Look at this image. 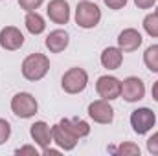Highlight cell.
<instances>
[{
    "mask_svg": "<svg viewBox=\"0 0 158 156\" xmlns=\"http://www.w3.org/2000/svg\"><path fill=\"white\" fill-rule=\"evenodd\" d=\"M151 94H153V99L158 103V81L153 84V90H151Z\"/></svg>",
    "mask_w": 158,
    "mask_h": 156,
    "instance_id": "28",
    "label": "cell"
},
{
    "mask_svg": "<svg viewBox=\"0 0 158 156\" xmlns=\"http://www.w3.org/2000/svg\"><path fill=\"white\" fill-rule=\"evenodd\" d=\"M24 44V35L19 28L15 26H6L0 30V46L4 50H9V51H15L19 50L20 46Z\"/></svg>",
    "mask_w": 158,
    "mask_h": 156,
    "instance_id": "9",
    "label": "cell"
},
{
    "mask_svg": "<svg viewBox=\"0 0 158 156\" xmlns=\"http://www.w3.org/2000/svg\"><path fill=\"white\" fill-rule=\"evenodd\" d=\"M50 70V59L44 53H31L22 63V76L28 81H40Z\"/></svg>",
    "mask_w": 158,
    "mask_h": 156,
    "instance_id": "1",
    "label": "cell"
},
{
    "mask_svg": "<svg viewBox=\"0 0 158 156\" xmlns=\"http://www.w3.org/2000/svg\"><path fill=\"white\" fill-rule=\"evenodd\" d=\"M88 116L96 123L107 125V123H112V119H114V109L110 107V103L107 99H98L88 105Z\"/></svg>",
    "mask_w": 158,
    "mask_h": 156,
    "instance_id": "8",
    "label": "cell"
},
{
    "mask_svg": "<svg viewBox=\"0 0 158 156\" xmlns=\"http://www.w3.org/2000/svg\"><path fill=\"white\" fill-rule=\"evenodd\" d=\"M42 2H44V0H19V6L28 13V11H35L37 7H40Z\"/></svg>",
    "mask_w": 158,
    "mask_h": 156,
    "instance_id": "22",
    "label": "cell"
},
{
    "mask_svg": "<svg viewBox=\"0 0 158 156\" xmlns=\"http://www.w3.org/2000/svg\"><path fill=\"white\" fill-rule=\"evenodd\" d=\"M48 17L55 24H66L70 20V6L66 0H52L46 9Z\"/></svg>",
    "mask_w": 158,
    "mask_h": 156,
    "instance_id": "10",
    "label": "cell"
},
{
    "mask_svg": "<svg viewBox=\"0 0 158 156\" xmlns=\"http://www.w3.org/2000/svg\"><path fill=\"white\" fill-rule=\"evenodd\" d=\"M110 151H114L116 154H123V156H136L140 154V147L138 145H134V143H121L118 149H110Z\"/></svg>",
    "mask_w": 158,
    "mask_h": 156,
    "instance_id": "20",
    "label": "cell"
},
{
    "mask_svg": "<svg viewBox=\"0 0 158 156\" xmlns=\"http://www.w3.org/2000/svg\"><path fill=\"white\" fill-rule=\"evenodd\" d=\"M70 42V37L64 30H53L48 37H46V48L52 51V53H61L66 50Z\"/></svg>",
    "mask_w": 158,
    "mask_h": 156,
    "instance_id": "14",
    "label": "cell"
},
{
    "mask_svg": "<svg viewBox=\"0 0 158 156\" xmlns=\"http://www.w3.org/2000/svg\"><path fill=\"white\" fill-rule=\"evenodd\" d=\"M105 6L109 9H121L127 6V0H105Z\"/></svg>",
    "mask_w": 158,
    "mask_h": 156,
    "instance_id": "25",
    "label": "cell"
},
{
    "mask_svg": "<svg viewBox=\"0 0 158 156\" xmlns=\"http://www.w3.org/2000/svg\"><path fill=\"white\" fill-rule=\"evenodd\" d=\"M96 92L99 94L101 99L112 101L121 96V81L112 76H101L96 83Z\"/></svg>",
    "mask_w": 158,
    "mask_h": 156,
    "instance_id": "6",
    "label": "cell"
},
{
    "mask_svg": "<svg viewBox=\"0 0 158 156\" xmlns=\"http://www.w3.org/2000/svg\"><path fill=\"white\" fill-rule=\"evenodd\" d=\"M155 2L156 0H134V4L138 6V9H149V7H153Z\"/></svg>",
    "mask_w": 158,
    "mask_h": 156,
    "instance_id": "26",
    "label": "cell"
},
{
    "mask_svg": "<svg viewBox=\"0 0 158 156\" xmlns=\"http://www.w3.org/2000/svg\"><path fill=\"white\" fill-rule=\"evenodd\" d=\"M121 63H123V51H121V48H114V46H109V48H105L103 50V53H101V64H103V68H107V70H118L119 66H121Z\"/></svg>",
    "mask_w": 158,
    "mask_h": 156,
    "instance_id": "15",
    "label": "cell"
},
{
    "mask_svg": "<svg viewBox=\"0 0 158 156\" xmlns=\"http://www.w3.org/2000/svg\"><path fill=\"white\" fill-rule=\"evenodd\" d=\"M143 30L147 31V35L151 37H158V15L151 13L143 18Z\"/></svg>",
    "mask_w": 158,
    "mask_h": 156,
    "instance_id": "19",
    "label": "cell"
},
{
    "mask_svg": "<svg viewBox=\"0 0 158 156\" xmlns=\"http://www.w3.org/2000/svg\"><path fill=\"white\" fill-rule=\"evenodd\" d=\"M99 20H101V9L94 2L83 0V2L77 4V7H76V22H77L79 28L92 30V28H96L99 24Z\"/></svg>",
    "mask_w": 158,
    "mask_h": 156,
    "instance_id": "2",
    "label": "cell"
},
{
    "mask_svg": "<svg viewBox=\"0 0 158 156\" xmlns=\"http://www.w3.org/2000/svg\"><path fill=\"white\" fill-rule=\"evenodd\" d=\"M52 136H53V142H55L63 151H72L79 142V138H76L70 130H66L61 123H57V125L52 127Z\"/></svg>",
    "mask_w": 158,
    "mask_h": 156,
    "instance_id": "11",
    "label": "cell"
},
{
    "mask_svg": "<svg viewBox=\"0 0 158 156\" xmlns=\"http://www.w3.org/2000/svg\"><path fill=\"white\" fill-rule=\"evenodd\" d=\"M11 110H13L15 116L22 117V119H28V117H31V116L37 114L39 103H37V99H35L31 94H28V92H19V94H15L13 99H11Z\"/></svg>",
    "mask_w": 158,
    "mask_h": 156,
    "instance_id": "3",
    "label": "cell"
},
{
    "mask_svg": "<svg viewBox=\"0 0 158 156\" xmlns=\"http://www.w3.org/2000/svg\"><path fill=\"white\" fill-rule=\"evenodd\" d=\"M143 63L145 66L151 70V72H156L158 74V44H153L145 50L143 53Z\"/></svg>",
    "mask_w": 158,
    "mask_h": 156,
    "instance_id": "18",
    "label": "cell"
},
{
    "mask_svg": "<svg viewBox=\"0 0 158 156\" xmlns=\"http://www.w3.org/2000/svg\"><path fill=\"white\" fill-rule=\"evenodd\" d=\"M142 35L138 30L134 28H127L118 35V46L121 48V51H134L142 46Z\"/></svg>",
    "mask_w": 158,
    "mask_h": 156,
    "instance_id": "13",
    "label": "cell"
},
{
    "mask_svg": "<svg viewBox=\"0 0 158 156\" xmlns=\"http://www.w3.org/2000/svg\"><path fill=\"white\" fill-rule=\"evenodd\" d=\"M86 83H88V74L83 70V68H70L68 72H64V76L61 79V86L66 94H79L86 88Z\"/></svg>",
    "mask_w": 158,
    "mask_h": 156,
    "instance_id": "4",
    "label": "cell"
},
{
    "mask_svg": "<svg viewBox=\"0 0 158 156\" xmlns=\"http://www.w3.org/2000/svg\"><path fill=\"white\" fill-rule=\"evenodd\" d=\"M15 154H19V156H39V151H37L33 145H24V147L17 149Z\"/></svg>",
    "mask_w": 158,
    "mask_h": 156,
    "instance_id": "23",
    "label": "cell"
},
{
    "mask_svg": "<svg viewBox=\"0 0 158 156\" xmlns=\"http://www.w3.org/2000/svg\"><path fill=\"white\" fill-rule=\"evenodd\" d=\"M156 15H158V7H156Z\"/></svg>",
    "mask_w": 158,
    "mask_h": 156,
    "instance_id": "29",
    "label": "cell"
},
{
    "mask_svg": "<svg viewBox=\"0 0 158 156\" xmlns=\"http://www.w3.org/2000/svg\"><path fill=\"white\" fill-rule=\"evenodd\" d=\"M9 136H11V125H9L6 119L0 117V145L6 143V142L9 140Z\"/></svg>",
    "mask_w": 158,
    "mask_h": 156,
    "instance_id": "21",
    "label": "cell"
},
{
    "mask_svg": "<svg viewBox=\"0 0 158 156\" xmlns=\"http://www.w3.org/2000/svg\"><path fill=\"white\" fill-rule=\"evenodd\" d=\"M147 151L151 154H158V132H155L149 140H147Z\"/></svg>",
    "mask_w": 158,
    "mask_h": 156,
    "instance_id": "24",
    "label": "cell"
},
{
    "mask_svg": "<svg viewBox=\"0 0 158 156\" xmlns=\"http://www.w3.org/2000/svg\"><path fill=\"white\" fill-rule=\"evenodd\" d=\"M66 130H70L76 138H85L90 134V125L85 121V119H79V117H72V119H61L59 121Z\"/></svg>",
    "mask_w": 158,
    "mask_h": 156,
    "instance_id": "16",
    "label": "cell"
},
{
    "mask_svg": "<svg viewBox=\"0 0 158 156\" xmlns=\"http://www.w3.org/2000/svg\"><path fill=\"white\" fill-rule=\"evenodd\" d=\"M145 96V84L140 77H127L121 83V97L129 103H136L143 99Z\"/></svg>",
    "mask_w": 158,
    "mask_h": 156,
    "instance_id": "7",
    "label": "cell"
},
{
    "mask_svg": "<svg viewBox=\"0 0 158 156\" xmlns=\"http://www.w3.org/2000/svg\"><path fill=\"white\" fill-rule=\"evenodd\" d=\"M156 123V116L151 109L143 107V109H138L131 114V127L136 134H147Z\"/></svg>",
    "mask_w": 158,
    "mask_h": 156,
    "instance_id": "5",
    "label": "cell"
},
{
    "mask_svg": "<svg viewBox=\"0 0 158 156\" xmlns=\"http://www.w3.org/2000/svg\"><path fill=\"white\" fill-rule=\"evenodd\" d=\"M42 154L44 156H57L59 154V151H55V149H50V147H46V149H42Z\"/></svg>",
    "mask_w": 158,
    "mask_h": 156,
    "instance_id": "27",
    "label": "cell"
},
{
    "mask_svg": "<svg viewBox=\"0 0 158 156\" xmlns=\"http://www.w3.org/2000/svg\"><path fill=\"white\" fill-rule=\"evenodd\" d=\"M26 28H28V31L31 35H40L46 30L44 18L40 17L37 11H28V15H26Z\"/></svg>",
    "mask_w": 158,
    "mask_h": 156,
    "instance_id": "17",
    "label": "cell"
},
{
    "mask_svg": "<svg viewBox=\"0 0 158 156\" xmlns=\"http://www.w3.org/2000/svg\"><path fill=\"white\" fill-rule=\"evenodd\" d=\"M30 134H31L33 142H35L39 147H42V149L50 147V143L53 142L52 127H50L48 123H44V121H35V123L31 125V129H30Z\"/></svg>",
    "mask_w": 158,
    "mask_h": 156,
    "instance_id": "12",
    "label": "cell"
}]
</instances>
